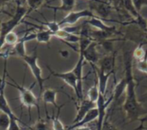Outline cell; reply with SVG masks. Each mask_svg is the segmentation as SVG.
I'll list each match as a JSON object with an SVG mask.
<instances>
[{
  "mask_svg": "<svg viewBox=\"0 0 147 130\" xmlns=\"http://www.w3.org/2000/svg\"><path fill=\"white\" fill-rule=\"evenodd\" d=\"M126 89H127V80L125 78H123L115 86V91H114V93H113V96H114V101H116L118 100L121 96L122 94L126 91Z\"/></svg>",
  "mask_w": 147,
  "mask_h": 130,
  "instance_id": "obj_22",
  "label": "cell"
},
{
  "mask_svg": "<svg viewBox=\"0 0 147 130\" xmlns=\"http://www.w3.org/2000/svg\"><path fill=\"white\" fill-rule=\"evenodd\" d=\"M63 106H64V104L61 105V106H59V108L58 109V114L56 116H53L51 118V120H52V123H52V129H53V130H66L65 128V126H64V124H63V123L59 118L60 110H61V108Z\"/></svg>",
  "mask_w": 147,
  "mask_h": 130,
  "instance_id": "obj_24",
  "label": "cell"
},
{
  "mask_svg": "<svg viewBox=\"0 0 147 130\" xmlns=\"http://www.w3.org/2000/svg\"><path fill=\"white\" fill-rule=\"evenodd\" d=\"M146 32H147V24H146Z\"/></svg>",
  "mask_w": 147,
  "mask_h": 130,
  "instance_id": "obj_40",
  "label": "cell"
},
{
  "mask_svg": "<svg viewBox=\"0 0 147 130\" xmlns=\"http://www.w3.org/2000/svg\"><path fill=\"white\" fill-rule=\"evenodd\" d=\"M133 53L126 52L124 55V64H125V79L127 80V89H126V99L123 104L124 110L126 112L127 117L129 121H135L140 118L141 115V106L138 102L136 91H135V81L133 73Z\"/></svg>",
  "mask_w": 147,
  "mask_h": 130,
  "instance_id": "obj_1",
  "label": "cell"
},
{
  "mask_svg": "<svg viewBox=\"0 0 147 130\" xmlns=\"http://www.w3.org/2000/svg\"><path fill=\"white\" fill-rule=\"evenodd\" d=\"M23 61L27 64L28 66L33 77L34 78L36 83L39 85L40 87V94L42 93L43 91V86H44V82L49 79L48 78H43L42 77V71L41 68L38 65V54H37V47L34 48L33 53L31 54H26L22 58Z\"/></svg>",
  "mask_w": 147,
  "mask_h": 130,
  "instance_id": "obj_2",
  "label": "cell"
},
{
  "mask_svg": "<svg viewBox=\"0 0 147 130\" xmlns=\"http://www.w3.org/2000/svg\"><path fill=\"white\" fill-rule=\"evenodd\" d=\"M95 16H96L94 15L93 11L90 9H82V10H78V11H71L59 22V24L62 28V26H64V25H73L78 21H79L81 18H84V17L92 18Z\"/></svg>",
  "mask_w": 147,
  "mask_h": 130,
  "instance_id": "obj_6",
  "label": "cell"
},
{
  "mask_svg": "<svg viewBox=\"0 0 147 130\" xmlns=\"http://www.w3.org/2000/svg\"><path fill=\"white\" fill-rule=\"evenodd\" d=\"M5 72H6V66L4 65L3 76V79L0 82V111L7 114L9 116V118H16L17 116L14 114L13 110H11V108H10L7 99H6L5 94H4V85L6 84Z\"/></svg>",
  "mask_w": 147,
  "mask_h": 130,
  "instance_id": "obj_8",
  "label": "cell"
},
{
  "mask_svg": "<svg viewBox=\"0 0 147 130\" xmlns=\"http://www.w3.org/2000/svg\"><path fill=\"white\" fill-rule=\"evenodd\" d=\"M95 108H96V103H93V102L90 101L88 98H86V99L84 98L83 100H81L80 103H79V105L78 107L77 115H76V117H75L74 121L72 122V124L80 122L90 110H91L92 109H95Z\"/></svg>",
  "mask_w": 147,
  "mask_h": 130,
  "instance_id": "obj_11",
  "label": "cell"
},
{
  "mask_svg": "<svg viewBox=\"0 0 147 130\" xmlns=\"http://www.w3.org/2000/svg\"><path fill=\"white\" fill-rule=\"evenodd\" d=\"M136 68L141 72L147 74V54L142 60L136 61Z\"/></svg>",
  "mask_w": 147,
  "mask_h": 130,
  "instance_id": "obj_30",
  "label": "cell"
},
{
  "mask_svg": "<svg viewBox=\"0 0 147 130\" xmlns=\"http://www.w3.org/2000/svg\"><path fill=\"white\" fill-rule=\"evenodd\" d=\"M74 130H91V129H90V128H89V127H87V126H84V127L77 128V129H75Z\"/></svg>",
  "mask_w": 147,
  "mask_h": 130,
  "instance_id": "obj_36",
  "label": "cell"
},
{
  "mask_svg": "<svg viewBox=\"0 0 147 130\" xmlns=\"http://www.w3.org/2000/svg\"><path fill=\"white\" fill-rule=\"evenodd\" d=\"M114 75L115 73H109L106 74L99 70H97L96 75V79H97V83H98V88H99V91L100 94L105 96L106 94V91H107V85H108V82L109 79L110 78L111 75Z\"/></svg>",
  "mask_w": 147,
  "mask_h": 130,
  "instance_id": "obj_17",
  "label": "cell"
},
{
  "mask_svg": "<svg viewBox=\"0 0 147 130\" xmlns=\"http://www.w3.org/2000/svg\"><path fill=\"white\" fill-rule=\"evenodd\" d=\"M40 24H42V25L46 26V27L47 28V29H48V30H50V31L53 34V35H54V34H55V33H57V32L61 28V27L59 26V22H40Z\"/></svg>",
  "mask_w": 147,
  "mask_h": 130,
  "instance_id": "obj_29",
  "label": "cell"
},
{
  "mask_svg": "<svg viewBox=\"0 0 147 130\" xmlns=\"http://www.w3.org/2000/svg\"><path fill=\"white\" fill-rule=\"evenodd\" d=\"M58 92H59V91H57L55 89H50V88L46 89L42 91L41 97H42V100L45 104V109H47V104H52L57 109L59 108V106H58V104L56 103V98H57Z\"/></svg>",
  "mask_w": 147,
  "mask_h": 130,
  "instance_id": "obj_15",
  "label": "cell"
},
{
  "mask_svg": "<svg viewBox=\"0 0 147 130\" xmlns=\"http://www.w3.org/2000/svg\"><path fill=\"white\" fill-rule=\"evenodd\" d=\"M52 36H53V34L50 30H48V29H42V30H40L38 33H36L35 40L39 43L48 44L50 42V40H51Z\"/></svg>",
  "mask_w": 147,
  "mask_h": 130,
  "instance_id": "obj_20",
  "label": "cell"
},
{
  "mask_svg": "<svg viewBox=\"0 0 147 130\" xmlns=\"http://www.w3.org/2000/svg\"><path fill=\"white\" fill-rule=\"evenodd\" d=\"M59 53L61 54L62 57H65V58H67L69 56V53L67 51H60Z\"/></svg>",
  "mask_w": 147,
  "mask_h": 130,
  "instance_id": "obj_35",
  "label": "cell"
},
{
  "mask_svg": "<svg viewBox=\"0 0 147 130\" xmlns=\"http://www.w3.org/2000/svg\"><path fill=\"white\" fill-rule=\"evenodd\" d=\"M19 36L17 35L16 33L11 31L9 33H8L5 36H4V43L7 46H11L13 47L14 45H16L17 43V41H19Z\"/></svg>",
  "mask_w": 147,
  "mask_h": 130,
  "instance_id": "obj_26",
  "label": "cell"
},
{
  "mask_svg": "<svg viewBox=\"0 0 147 130\" xmlns=\"http://www.w3.org/2000/svg\"><path fill=\"white\" fill-rule=\"evenodd\" d=\"M9 0H3V3H7V2H9Z\"/></svg>",
  "mask_w": 147,
  "mask_h": 130,
  "instance_id": "obj_38",
  "label": "cell"
},
{
  "mask_svg": "<svg viewBox=\"0 0 147 130\" xmlns=\"http://www.w3.org/2000/svg\"><path fill=\"white\" fill-rule=\"evenodd\" d=\"M145 37H146V40H147V34H146V35H145Z\"/></svg>",
  "mask_w": 147,
  "mask_h": 130,
  "instance_id": "obj_39",
  "label": "cell"
},
{
  "mask_svg": "<svg viewBox=\"0 0 147 130\" xmlns=\"http://www.w3.org/2000/svg\"><path fill=\"white\" fill-rule=\"evenodd\" d=\"M147 54V50H145L143 47V44H140L138 47H136L134 49V51L133 52V58L134 60H135L136 61L142 60L146 55Z\"/></svg>",
  "mask_w": 147,
  "mask_h": 130,
  "instance_id": "obj_27",
  "label": "cell"
},
{
  "mask_svg": "<svg viewBox=\"0 0 147 130\" xmlns=\"http://www.w3.org/2000/svg\"><path fill=\"white\" fill-rule=\"evenodd\" d=\"M90 8L102 18H108L111 12V6L102 0H92L90 3Z\"/></svg>",
  "mask_w": 147,
  "mask_h": 130,
  "instance_id": "obj_12",
  "label": "cell"
},
{
  "mask_svg": "<svg viewBox=\"0 0 147 130\" xmlns=\"http://www.w3.org/2000/svg\"><path fill=\"white\" fill-rule=\"evenodd\" d=\"M61 1V4L59 6H48V8L53 9L54 11L57 10H62V11H65V12H71L75 5H76V0H60Z\"/></svg>",
  "mask_w": 147,
  "mask_h": 130,
  "instance_id": "obj_19",
  "label": "cell"
},
{
  "mask_svg": "<svg viewBox=\"0 0 147 130\" xmlns=\"http://www.w3.org/2000/svg\"><path fill=\"white\" fill-rule=\"evenodd\" d=\"M97 46H98V42L93 41L83 53H79L84 55V60L89 62L92 66L97 64L101 60L100 53L97 50Z\"/></svg>",
  "mask_w": 147,
  "mask_h": 130,
  "instance_id": "obj_9",
  "label": "cell"
},
{
  "mask_svg": "<svg viewBox=\"0 0 147 130\" xmlns=\"http://www.w3.org/2000/svg\"><path fill=\"white\" fill-rule=\"evenodd\" d=\"M134 8L136 9V11L140 14L141 9L143 6H147V0H133Z\"/></svg>",
  "mask_w": 147,
  "mask_h": 130,
  "instance_id": "obj_32",
  "label": "cell"
},
{
  "mask_svg": "<svg viewBox=\"0 0 147 130\" xmlns=\"http://www.w3.org/2000/svg\"><path fill=\"white\" fill-rule=\"evenodd\" d=\"M13 80V79H12ZM14 84L12 83H8L10 86H13L14 88H16L18 92H19V99L20 102L22 103V104L23 106H25L26 108L28 109V111L30 112V109L31 108H36L38 110V115H39V118H40V106H39V103H38V99L36 98V96L34 94V92L32 91V90L30 88H27L23 85H19L16 81L13 80Z\"/></svg>",
  "mask_w": 147,
  "mask_h": 130,
  "instance_id": "obj_3",
  "label": "cell"
},
{
  "mask_svg": "<svg viewBox=\"0 0 147 130\" xmlns=\"http://www.w3.org/2000/svg\"><path fill=\"white\" fill-rule=\"evenodd\" d=\"M27 14V9L21 5V4H17L16 11H15V15L12 16L11 19L3 22L1 23V28H0V37L4 39V36L13 31V29L20 23V22L22 20V18L25 16V15Z\"/></svg>",
  "mask_w": 147,
  "mask_h": 130,
  "instance_id": "obj_4",
  "label": "cell"
},
{
  "mask_svg": "<svg viewBox=\"0 0 147 130\" xmlns=\"http://www.w3.org/2000/svg\"><path fill=\"white\" fill-rule=\"evenodd\" d=\"M9 123H10L9 116L7 114L0 111V130H8Z\"/></svg>",
  "mask_w": 147,
  "mask_h": 130,
  "instance_id": "obj_28",
  "label": "cell"
},
{
  "mask_svg": "<svg viewBox=\"0 0 147 130\" xmlns=\"http://www.w3.org/2000/svg\"><path fill=\"white\" fill-rule=\"evenodd\" d=\"M45 0H26L27 4L30 10H35L39 9L44 3Z\"/></svg>",
  "mask_w": 147,
  "mask_h": 130,
  "instance_id": "obj_31",
  "label": "cell"
},
{
  "mask_svg": "<svg viewBox=\"0 0 147 130\" xmlns=\"http://www.w3.org/2000/svg\"><path fill=\"white\" fill-rule=\"evenodd\" d=\"M54 36H56V37L59 38L60 40H63V41H65L66 42H69V43L79 42V40H80L79 35H74V34H70L62 28L57 33L54 34Z\"/></svg>",
  "mask_w": 147,
  "mask_h": 130,
  "instance_id": "obj_18",
  "label": "cell"
},
{
  "mask_svg": "<svg viewBox=\"0 0 147 130\" xmlns=\"http://www.w3.org/2000/svg\"><path fill=\"white\" fill-rule=\"evenodd\" d=\"M115 53L106 55L99 60V68L98 70L109 74V73H115Z\"/></svg>",
  "mask_w": 147,
  "mask_h": 130,
  "instance_id": "obj_13",
  "label": "cell"
},
{
  "mask_svg": "<svg viewBox=\"0 0 147 130\" xmlns=\"http://www.w3.org/2000/svg\"><path fill=\"white\" fill-rule=\"evenodd\" d=\"M47 67L48 68L49 72H51V75L62 79L66 85H68L74 91V92L77 96V94H78V79H77L76 75L72 72V70L66 72H53L48 66H47Z\"/></svg>",
  "mask_w": 147,
  "mask_h": 130,
  "instance_id": "obj_7",
  "label": "cell"
},
{
  "mask_svg": "<svg viewBox=\"0 0 147 130\" xmlns=\"http://www.w3.org/2000/svg\"><path fill=\"white\" fill-rule=\"evenodd\" d=\"M18 121L19 119L16 118H10V123H9V126L8 130H21V128L18 124Z\"/></svg>",
  "mask_w": 147,
  "mask_h": 130,
  "instance_id": "obj_33",
  "label": "cell"
},
{
  "mask_svg": "<svg viewBox=\"0 0 147 130\" xmlns=\"http://www.w3.org/2000/svg\"><path fill=\"white\" fill-rule=\"evenodd\" d=\"M84 22L87 23L90 27H95L97 30H103V31H109V32H113V33H115V28L114 26L111 27V26L106 25L102 20H101L100 18H97L96 16L92 17L90 20L85 21Z\"/></svg>",
  "mask_w": 147,
  "mask_h": 130,
  "instance_id": "obj_16",
  "label": "cell"
},
{
  "mask_svg": "<svg viewBox=\"0 0 147 130\" xmlns=\"http://www.w3.org/2000/svg\"><path fill=\"white\" fill-rule=\"evenodd\" d=\"M97 117H98V110H97V109H96V108L92 109L91 110H90V111L85 115V116H84L80 122L72 124L71 126H70V127L68 128V129L67 130H74L75 129H77V128L87 126V124H89L90 123H91V122H93L94 120L97 119Z\"/></svg>",
  "mask_w": 147,
  "mask_h": 130,
  "instance_id": "obj_14",
  "label": "cell"
},
{
  "mask_svg": "<svg viewBox=\"0 0 147 130\" xmlns=\"http://www.w3.org/2000/svg\"><path fill=\"white\" fill-rule=\"evenodd\" d=\"M99 96H100V91H99V88H98L97 79L96 78L94 85L91 86L89 89V91H87V98L93 103H96V101L99 98Z\"/></svg>",
  "mask_w": 147,
  "mask_h": 130,
  "instance_id": "obj_21",
  "label": "cell"
},
{
  "mask_svg": "<svg viewBox=\"0 0 147 130\" xmlns=\"http://www.w3.org/2000/svg\"><path fill=\"white\" fill-rule=\"evenodd\" d=\"M36 38V33L35 34H28L25 35L23 37L20 38L19 41L16 45L13 46V48L9 50V55H16L20 58H23L26 53V48H25V43L26 41H32Z\"/></svg>",
  "mask_w": 147,
  "mask_h": 130,
  "instance_id": "obj_10",
  "label": "cell"
},
{
  "mask_svg": "<svg viewBox=\"0 0 147 130\" xmlns=\"http://www.w3.org/2000/svg\"><path fill=\"white\" fill-rule=\"evenodd\" d=\"M90 1H92V0H90Z\"/></svg>",
  "mask_w": 147,
  "mask_h": 130,
  "instance_id": "obj_42",
  "label": "cell"
},
{
  "mask_svg": "<svg viewBox=\"0 0 147 130\" xmlns=\"http://www.w3.org/2000/svg\"><path fill=\"white\" fill-rule=\"evenodd\" d=\"M1 80H2V79H1V78H0V82H1Z\"/></svg>",
  "mask_w": 147,
  "mask_h": 130,
  "instance_id": "obj_41",
  "label": "cell"
},
{
  "mask_svg": "<svg viewBox=\"0 0 147 130\" xmlns=\"http://www.w3.org/2000/svg\"><path fill=\"white\" fill-rule=\"evenodd\" d=\"M114 101L113 94L106 100L105 96L100 94L98 100L96 101V109L98 110V117H97V123H96V130H102L103 125L105 123V117L107 113V109L111 102Z\"/></svg>",
  "mask_w": 147,
  "mask_h": 130,
  "instance_id": "obj_5",
  "label": "cell"
},
{
  "mask_svg": "<svg viewBox=\"0 0 147 130\" xmlns=\"http://www.w3.org/2000/svg\"><path fill=\"white\" fill-rule=\"evenodd\" d=\"M103 127H104V128L102 129V130H117L114 128V126H112V125H111L110 123H104Z\"/></svg>",
  "mask_w": 147,
  "mask_h": 130,
  "instance_id": "obj_34",
  "label": "cell"
},
{
  "mask_svg": "<svg viewBox=\"0 0 147 130\" xmlns=\"http://www.w3.org/2000/svg\"><path fill=\"white\" fill-rule=\"evenodd\" d=\"M30 130H53L52 129V123H49L48 122L42 120L39 118V121L33 126L29 127Z\"/></svg>",
  "mask_w": 147,
  "mask_h": 130,
  "instance_id": "obj_25",
  "label": "cell"
},
{
  "mask_svg": "<svg viewBox=\"0 0 147 130\" xmlns=\"http://www.w3.org/2000/svg\"><path fill=\"white\" fill-rule=\"evenodd\" d=\"M3 4V0H0V8L2 7V5Z\"/></svg>",
  "mask_w": 147,
  "mask_h": 130,
  "instance_id": "obj_37",
  "label": "cell"
},
{
  "mask_svg": "<svg viewBox=\"0 0 147 130\" xmlns=\"http://www.w3.org/2000/svg\"><path fill=\"white\" fill-rule=\"evenodd\" d=\"M121 2H122V4H123V6H124V8L134 16V17H135L136 19H140V18H141L142 16H141V15L140 14H139L137 11H136V9H135V8H134V3H133V0H121Z\"/></svg>",
  "mask_w": 147,
  "mask_h": 130,
  "instance_id": "obj_23",
  "label": "cell"
}]
</instances>
